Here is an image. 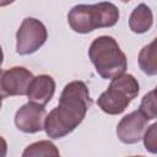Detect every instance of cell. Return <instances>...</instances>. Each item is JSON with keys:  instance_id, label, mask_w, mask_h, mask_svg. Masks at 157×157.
I'll use <instances>...</instances> for the list:
<instances>
[{"instance_id": "1", "label": "cell", "mask_w": 157, "mask_h": 157, "mask_svg": "<svg viewBox=\"0 0 157 157\" xmlns=\"http://www.w3.org/2000/svg\"><path fill=\"white\" fill-rule=\"evenodd\" d=\"M91 105L92 99L87 85L78 80L69 82L60 94L58 107L45 117V134L54 140L69 135L82 123Z\"/></svg>"}, {"instance_id": "2", "label": "cell", "mask_w": 157, "mask_h": 157, "mask_svg": "<svg viewBox=\"0 0 157 157\" xmlns=\"http://www.w3.org/2000/svg\"><path fill=\"white\" fill-rule=\"evenodd\" d=\"M120 17L119 9L113 2L75 5L67 13V22L76 33L86 34L97 28L113 27Z\"/></svg>"}, {"instance_id": "3", "label": "cell", "mask_w": 157, "mask_h": 157, "mask_svg": "<svg viewBox=\"0 0 157 157\" xmlns=\"http://www.w3.org/2000/svg\"><path fill=\"white\" fill-rule=\"evenodd\" d=\"M88 58L97 74L105 80H113L125 74L128 67L125 53L110 36H99L93 39L88 48Z\"/></svg>"}, {"instance_id": "4", "label": "cell", "mask_w": 157, "mask_h": 157, "mask_svg": "<svg viewBox=\"0 0 157 157\" xmlns=\"http://www.w3.org/2000/svg\"><path fill=\"white\" fill-rule=\"evenodd\" d=\"M140 92V85L131 74L114 77L108 88L98 97V107L109 115L121 114Z\"/></svg>"}, {"instance_id": "5", "label": "cell", "mask_w": 157, "mask_h": 157, "mask_svg": "<svg viewBox=\"0 0 157 157\" xmlns=\"http://www.w3.org/2000/svg\"><path fill=\"white\" fill-rule=\"evenodd\" d=\"M45 26L34 17H26L16 32V52L20 55L36 53L47 40Z\"/></svg>"}, {"instance_id": "6", "label": "cell", "mask_w": 157, "mask_h": 157, "mask_svg": "<svg viewBox=\"0 0 157 157\" xmlns=\"http://www.w3.org/2000/svg\"><path fill=\"white\" fill-rule=\"evenodd\" d=\"M45 117L47 112L43 105L28 102L17 109L15 114V125L22 132L36 134L44 130Z\"/></svg>"}, {"instance_id": "7", "label": "cell", "mask_w": 157, "mask_h": 157, "mask_svg": "<svg viewBox=\"0 0 157 157\" xmlns=\"http://www.w3.org/2000/svg\"><path fill=\"white\" fill-rule=\"evenodd\" d=\"M147 123L148 120L139 110H134L120 119L117 125V136L123 144H136L142 140L147 129Z\"/></svg>"}, {"instance_id": "8", "label": "cell", "mask_w": 157, "mask_h": 157, "mask_svg": "<svg viewBox=\"0 0 157 157\" xmlns=\"http://www.w3.org/2000/svg\"><path fill=\"white\" fill-rule=\"evenodd\" d=\"M34 78L33 74L23 66H13L4 70L1 76V86L6 97L27 96L29 85Z\"/></svg>"}, {"instance_id": "9", "label": "cell", "mask_w": 157, "mask_h": 157, "mask_svg": "<svg viewBox=\"0 0 157 157\" xmlns=\"http://www.w3.org/2000/svg\"><path fill=\"white\" fill-rule=\"evenodd\" d=\"M54 93H55L54 78L50 75L42 74L34 76V78L32 80L27 92V97H28V102H33L44 107L50 102Z\"/></svg>"}, {"instance_id": "10", "label": "cell", "mask_w": 157, "mask_h": 157, "mask_svg": "<svg viewBox=\"0 0 157 157\" xmlns=\"http://www.w3.org/2000/svg\"><path fill=\"white\" fill-rule=\"evenodd\" d=\"M153 25V15L150 6L146 4H139L129 17V27L134 33L141 34L151 29Z\"/></svg>"}, {"instance_id": "11", "label": "cell", "mask_w": 157, "mask_h": 157, "mask_svg": "<svg viewBox=\"0 0 157 157\" xmlns=\"http://www.w3.org/2000/svg\"><path fill=\"white\" fill-rule=\"evenodd\" d=\"M21 157H60V152L52 141L40 140L28 145Z\"/></svg>"}, {"instance_id": "12", "label": "cell", "mask_w": 157, "mask_h": 157, "mask_svg": "<svg viewBox=\"0 0 157 157\" xmlns=\"http://www.w3.org/2000/svg\"><path fill=\"white\" fill-rule=\"evenodd\" d=\"M139 66L148 76L157 75V65H156V39L145 45L139 53Z\"/></svg>"}, {"instance_id": "13", "label": "cell", "mask_w": 157, "mask_h": 157, "mask_svg": "<svg viewBox=\"0 0 157 157\" xmlns=\"http://www.w3.org/2000/svg\"><path fill=\"white\" fill-rule=\"evenodd\" d=\"M155 90H151L148 93H146L140 103L139 112L147 119V120H153L157 117V105H156V96H155Z\"/></svg>"}, {"instance_id": "14", "label": "cell", "mask_w": 157, "mask_h": 157, "mask_svg": "<svg viewBox=\"0 0 157 157\" xmlns=\"http://www.w3.org/2000/svg\"><path fill=\"white\" fill-rule=\"evenodd\" d=\"M156 130H157V124L153 123L152 125H150V126L146 129V131H145V134H144V136H142L145 148H146L150 153H153V155L157 152V141H156L157 132H156Z\"/></svg>"}, {"instance_id": "15", "label": "cell", "mask_w": 157, "mask_h": 157, "mask_svg": "<svg viewBox=\"0 0 157 157\" xmlns=\"http://www.w3.org/2000/svg\"><path fill=\"white\" fill-rule=\"evenodd\" d=\"M6 155H7V142L2 136H0V157H6Z\"/></svg>"}, {"instance_id": "16", "label": "cell", "mask_w": 157, "mask_h": 157, "mask_svg": "<svg viewBox=\"0 0 157 157\" xmlns=\"http://www.w3.org/2000/svg\"><path fill=\"white\" fill-rule=\"evenodd\" d=\"M2 72H4V70L0 69V98L1 99L2 98H6V94L4 93V90H2V86H1V76H2Z\"/></svg>"}, {"instance_id": "17", "label": "cell", "mask_w": 157, "mask_h": 157, "mask_svg": "<svg viewBox=\"0 0 157 157\" xmlns=\"http://www.w3.org/2000/svg\"><path fill=\"white\" fill-rule=\"evenodd\" d=\"M2 61H4V53H2V48H1V45H0V66H1Z\"/></svg>"}, {"instance_id": "18", "label": "cell", "mask_w": 157, "mask_h": 157, "mask_svg": "<svg viewBox=\"0 0 157 157\" xmlns=\"http://www.w3.org/2000/svg\"><path fill=\"white\" fill-rule=\"evenodd\" d=\"M1 107H2V99L0 98V109H1Z\"/></svg>"}, {"instance_id": "19", "label": "cell", "mask_w": 157, "mask_h": 157, "mask_svg": "<svg viewBox=\"0 0 157 157\" xmlns=\"http://www.w3.org/2000/svg\"><path fill=\"white\" fill-rule=\"evenodd\" d=\"M130 157H144V156H130Z\"/></svg>"}]
</instances>
